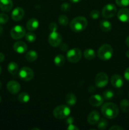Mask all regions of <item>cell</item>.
I'll list each match as a JSON object with an SVG mask.
<instances>
[{
  "label": "cell",
  "instance_id": "6da1fadb",
  "mask_svg": "<svg viewBox=\"0 0 129 130\" xmlns=\"http://www.w3.org/2000/svg\"><path fill=\"white\" fill-rule=\"evenodd\" d=\"M101 112L108 119H114L119 114V108L115 104L108 102L104 104L101 108Z\"/></svg>",
  "mask_w": 129,
  "mask_h": 130
},
{
  "label": "cell",
  "instance_id": "7a4b0ae2",
  "mask_svg": "<svg viewBox=\"0 0 129 130\" xmlns=\"http://www.w3.org/2000/svg\"><path fill=\"white\" fill-rule=\"evenodd\" d=\"M87 26V20L84 17H77L72 19L70 23V27L75 32H80L86 29Z\"/></svg>",
  "mask_w": 129,
  "mask_h": 130
},
{
  "label": "cell",
  "instance_id": "3957f363",
  "mask_svg": "<svg viewBox=\"0 0 129 130\" xmlns=\"http://www.w3.org/2000/svg\"><path fill=\"white\" fill-rule=\"evenodd\" d=\"M113 50L111 46L108 44H102L98 50L97 55L102 60H108L112 57Z\"/></svg>",
  "mask_w": 129,
  "mask_h": 130
},
{
  "label": "cell",
  "instance_id": "277c9868",
  "mask_svg": "<svg viewBox=\"0 0 129 130\" xmlns=\"http://www.w3.org/2000/svg\"><path fill=\"white\" fill-rule=\"evenodd\" d=\"M70 114V109L67 105H61L53 110V116L58 119H63Z\"/></svg>",
  "mask_w": 129,
  "mask_h": 130
},
{
  "label": "cell",
  "instance_id": "5b68a950",
  "mask_svg": "<svg viewBox=\"0 0 129 130\" xmlns=\"http://www.w3.org/2000/svg\"><path fill=\"white\" fill-rule=\"evenodd\" d=\"M67 58L71 63H77L82 58V52L78 48H72L67 52Z\"/></svg>",
  "mask_w": 129,
  "mask_h": 130
},
{
  "label": "cell",
  "instance_id": "8992f818",
  "mask_svg": "<svg viewBox=\"0 0 129 130\" xmlns=\"http://www.w3.org/2000/svg\"><path fill=\"white\" fill-rule=\"evenodd\" d=\"M18 76L23 81H29L34 78V72L30 67H22L19 71Z\"/></svg>",
  "mask_w": 129,
  "mask_h": 130
},
{
  "label": "cell",
  "instance_id": "52a82bcc",
  "mask_svg": "<svg viewBox=\"0 0 129 130\" xmlns=\"http://www.w3.org/2000/svg\"><path fill=\"white\" fill-rule=\"evenodd\" d=\"M109 81L108 76L105 72H99L95 77V85L98 88H104L108 85Z\"/></svg>",
  "mask_w": 129,
  "mask_h": 130
},
{
  "label": "cell",
  "instance_id": "ba28073f",
  "mask_svg": "<svg viewBox=\"0 0 129 130\" xmlns=\"http://www.w3.org/2000/svg\"><path fill=\"white\" fill-rule=\"evenodd\" d=\"M26 34V31L24 27L21 25H15L10 31V35L14 39H19L22 38Z\"/></svg>",
  "mask_w": 129,
  "mask_h": 130
},
{
  "label": "cell",
  "instance_id": "9c48e42d",
  "mask_svg": "<svg viewBox=\"0 0 129 130\" xmlns=\"http://www.w3.org/2000/svg\"><path fill=\"white\" fill-rule=\"evenodd\" d=\"M61 41L62 37L60 34L56 31L51 32L48 36V42L51 46L53 47H58L61 43Z\"/></svg>",
  "mask_w": 129,
  "mask_h": 130
},
{
  "label": "cell",
  "instance_id": "30bf717a",
  "mask_svg": "<svg viewBox=\"0 0 129 130\" xmlns=\"http://www.w3.org/2000/svg\"><path fill=\"white\" fill-rule=\"evenodd\" d=\"M117 9L113 4H108L105 5L102 10V15L104 18L106 19H110L113 17L115 14L116 13Z\"/></svg>",
  "mask_w": 129,
  "mask_h": 130
},
{
  "label": "cell",
  "instance_id": "8fae6325",
  "mask_svg": "<svg viewBox=\"0 0 129 130\" xmlns=\"http://www.w3.org/2000/svg\"><path fill=\"white\" fill-rule=\"evenodd\" d=\"M7 90L11 94H17L20 91V89H21V86H20V84L15 81H10L7 83Z\"/></svg>",
  "mask_w": 129,
  "mask_h": 130
},
{
  "label": "cell",
  "instance_id": "7c38bea8",
  "mask_svg": "<svg viewBox=\"0 0 129 130\" xmlns=\"http://www.w3.org/2000/svg\"><path fill=\"white\" fill-rule=\"evenodd\" d=\"M25 11L21 7H16L13 10L11 13V18L14 21H20L24 17Z\"/></svg>",
  "mask_w": 129,
  "mask_h": 130
},
{
  "label": "cell",
  "instance_id": "4fadbf2b",
  "mask_svg": "<svg viewBox=\"0 0 129 130\" xmlns=\"http://www.w3.org/2000/svg\"><path fill=\"white\" fill-rule=\"evenodd\" d=\"M104 102V98L101 95L96 94V95H92L89 98V104L92 106L99 107L102 105Z\"/></svg>",
  "mask_w": 129,
  "mask_h": 130
},
{
  "label": "cell",
  "instance_id": "5bb4252c",
  "mask_svg": "<svg viewBox=\"0 0 129 130\" xmlns=\"http://www.w3.org/2000/svg\"><path fill=\"white\" fill-rule=\"evenodd\" d=\"M118 19L122 22H129V9L121 8L117 13Z\"/></svg>",
  "mask_w": 129,
  "mask_h": 130
},
{
  "label": "cell",
  "instance_id": "9a60e30c",
  "mask_svg": "<svg viewBox=\"0 0 129 130\" xmlns=\"http://www.w3.org/2000/svg\"><path fill=\"white\" fill-rule=\"evenodd\" d=\"M111 83L114 87L120 88L123 85V79L119 74H114L111 77Z\"/></svg>",
  "mask_w": 129,
  "mask_h": 130
},
{
  "label": "cell",
  "instance_id": "2e32d148",
  "mask_svg": "<svg viewBox=\"0 0 129 130\" xmlns=\"http://www.w3.org/2000/svg\"><path fill=\"white\" fill-rule=\"evenodd\" d=\"M100 119L99 113L96 110H93L89 113L87 117V122L91 125H94L97 124Z\"/></svg>",
  "mask_w": 129,
  "mask_h": 130
},
{
  "label": "cell",
  "instance_id": "e0dca14e",
  "mask_svg": "<svg viewBox=\"0 0 129 130\" xmlns=\"http://www.w3.org/2000/svg\"><path fill=\"white\" fill-rule=\"evenodd\" d=\"M13 50L16 53L22 54L27 50V45L23 41H17L14 44Z\"/></svg>",
  "mask_w": 129,
  "mask_h": 130
},
{
  "label": "cell",
  "instance_id": "ac0fdd59",
  "mask_svg": "<svg viewBox=\"0 0 129 130\" xmlns=\"http://www.w3.org/2000/svg\"><path fill=\"white\" fill-rule=\"evenodd\" d=\"M12 0H0V9L4 12H8L13 7Z\"/></svg>",
  "mask_w": 129,
  "mask_h": 130
},
{
  "label": "cell",
  "instance_id": "d6986e66",
  "mask_svg": "<svg viewBox=\"0 0 129 130\" xmlns=\"http://www.w3.org/2000/svg\"><path fill=\"white\" fill-rule=\"evenodd\" d=\"M39 21L35 18H32L27 22L26 27L30 31H34L39 27Z\"/></svg>",
  "mask_w": 129,
  "mask_h": 130
},
{
  "label": "cell",
  "instance_id": "ffe728a7",
  "mask_svg": "<svg viewBox=\"0 0 129 130\" xmlns=\"http://www.w3.org/2000/svg\"><path fill=\"white\" fill-rule=\"evenodd\" d=\"M64 99H65L66 103L70 106H73V105H75L76 102H77V97L74 94L72 93H70L66 95Z\"/></svg>",
  "mask_w": 129,
  "mask_h": 130
},
{
  "label": "cell",
  "instance_id": "44dd1931",
  "mask_svg": "<svg viewBox=\"0 0 129 130\" xmlns=\"http://www.w3.org/2000/svg\"><path fill=\"white\" fill-rule=\"evenodd\" d=\"M100 28L104 32H109L111 30L112 28L111 22L107 20H102L100 22L99 24Z\"/></svg>",
  "mask_w": 129,
  "mask_h": 130
},
{
  "label": "cell",
  "instance_id": "7402d4cb",
  "mask_svg": "<svg viewBox=\"0 0 129 130\" xmlns=\"http://www.w3.org/2000/svg\"><path fill=\"white\" fill-rule=\"evenodd\" d=\"M83 57L85 59L91 60L96 57V52L92 48H87L83 52Z\"/></svg>",
  "mask_w": 129,
  "mask_h": 130
},
{
  "label": "cell",
  "instance_id": "603a6c76",
  "mask_svg": "<svg viewBox=\"0 0 129 130\" xmlns=\"http://www.w3.org/2000/svg\"><path fill=\"white\" fill-rule=\"evenodd\" d=\"M8 71L11 74L15 75L18 71V66L15 62H10L8 65Z\"/></svg>",
  "mask_w": 129,
  "mask_h": 130
},
{
  "label": "cell",
  "instance_id": "cb8c5ba5",
  "mask_svg": "<svg viewBox=\"0 0 129 130\" xmlns=\"http://www.w3.org/2000/svg\"><path fill=\"white\" fill-rule=\"evenodd\" d=\"M37 57V53L34 50H30L25 55V58L29 62H34V61L36 60Z\"/></svg>",
  "mask_w": 129,
  "mask_h": 130
},
{
  "label": "cell",
  "instance_id": "d4e9b609",
  "mask_svg": "<svg viewBox=\"0 0 129 130\" xmlns=\"http://www.w3.org/2000/svg\"><path fill=\"white\" fill-rule=\"evenodd\" d=\"M64 62H65V58L64 56L62 55L59 54L54 57V63L56 66L61 67L64 64Z\"/></svg>",
  "mask_w": 129,
  "mask_h": 130
},
{
  "label": "cell",
  "instance_id": "484cf974",
  "mask_svg": "<svg viewBox=\"0 0 129 130\" xmlns=\"http://www.w3.org/2000/svg\"><path fill=\"white\" fill-rule=\"evenodd\" d=\"M18 100L21 103H27L30 100V96L26 92H22L18 96Z\"/></svg>",
  "mask_w": 129,
  "mask_h": 130
},
{
  "label": "cell",
  "instance_id": "4316f807",
  "mask_svg": "<svg viewBox=\"0 0 129 130\" xmlns=\"http://www.w3.org/2000/svg\"><path fill=\"white\" fill-rule=\"evenodd\" d=\"M120 109L123 112L129 111V100L127 99H123L120 102Z\"/></svg>",
  "mask_w": 129,
  "mask_h": 130
},
{
  "label": "cell",
  "instance_id": "83f0119b",
  "mask_svg": "<svg viewBox=\"0 0 129 130\" xmlns=\"http://www.w3.org/2000/svg\"><path fill=\"white\" fill-rule=\"evenodd\" d=\"M114 95H115V93L112 90H108L104 91L102 93V97L105 100H111V99H113Z\"/></svg>",
  "mask_w": 129,
  "mask_h": 130
},
{
  "label": "cell",
  "instance_id": "f1b7e54d",
  "mask_svg": "<svg viewBox=\"0 0 129 130\" xmlns=\"http://www.w3.org/2000/svg\"><path fill=\"white\" fill-rule=\"evenodd\" d=\"M108 121L105 119H101V120L99 119V121H98V124H97V128L99 129L103 130L105 129L108 126Z\"/></svg>",
  "mask_w": 129,
  "mask_h": 130
},
{
  "label": "cell",
  "instance_id": "f546056e",
  "mask_svg": "<svg viewBox=\"0 0 129 130\" xmlns=\"http://www.w3.org/2000/svg\"><path fill=\"white\" fill-rule=\"evenodd\" d=\"M25 39L29 43H33L36 40V35L33 32H28L25 34Z\"/></svg>",
  "mask_w": 129,
  "mask_h": 130
},
{
  "label": "cell",
  "instance_id": "4dcf8cb0",
  "mask_svg": "<svg viewBox=\"0 0 129 130\" xmlns=\"http://www.w3.org/2000/svg\"><path fill=\"white\" fill-rule=\"evenodd\" d=\"M58 22L59 24L63 26H66L68 24V19L66 15H60L58 18Z\"/></svg>",
  "mask_w": 129,
  "mask_h": 130
},
{
  "label": "cell",
  "instance_id": "1f68e13d",
  "mask_svg": "<svg viewBox=\"0 0 129 130\" xmlns=\"http://www.w3.org/2000/svg\"><path fill=\"white\" fill-rule=\"evenodd\" d=\"M116 5L121 7H125L129 5V0H115Z\"/></svg>",
  "mask_w": 129,
  "mask_h": 130
},
{
  "label": "cell",
  "instance_id": "d6a6232c",
  "mask_svg": "<svg viewBox=\"0 0 129 130\" xmlns=\"http://www.w3.org/2000/svg\"><path fill=\"white\" fill-rule=\"evenodd\" d=\"M100 16V12L96 10H93L90 13V17L94 20H96Z\"/></svg>",
  "mask_w": 129,
  "mask_h": 130
},
{
  "label": "cell",
  "instance_id": "836d02e7",
  "mask_svg": "<svg viewBox=\"0 0 129 130\" xmlns=\"http://www.w3.org/2000/svg\"><path fill=\"white\" fill-rule=\"evenodd\" d=\"M8 16L5 13H0V24H5L8 21Z\"/></svg>",
  "mask_w": 129,
  "mask_h": 130
},
{
  "label": "cell",
  "instance_id": "e575fe53",
  "mask_svg": "<svg viewBox=\"0 0 129 130\" xmlns=\"http://www.w3.org/2000/svg\"><path fill=\"white\" fill-rule=\"evenodd\" d=\"M71 8V5L68 3H64L61 6V10L63 11H68Z\"/></svg>",
  "mask_w": 129,
  "mask_h": 130
},
{
  "label": "cell",
  "instance_id": "d590c367",
  "mask_svg": "<svg viewBox=\"0 0 129 130\" xmlns=\"http://www.w3.org/2000/svg\"><path fill=\"white\" fill-rule=\"evenodd\" d=\"M49 29L51 32L56 31L58 29V25L55 22H51L49 25Z\"/></svg>",
  "mask_w": 129,
  "mask_h": 130
},
{
  "label": "cell",
  "instance_id": "8d00e7d4",
  "mask_svg": "<svg viewBox=\"0 0 129 130\" xmlns=\"http://www.w3.org/2000/svg\"><path fill=\"white\" fill-rule=\"evenodd\" d=\"M59 46L62 52H66V51L68 50V44H66V43H61V44H59Z\"/></svg>",
  "mask_w": 129,
  "mask_h": 130
},
{
  "label": "cell",
  "instance_id": "74e56055",
  "mask_svg": "<svg viewBox=\"0 0 129 130\" xmlns=\"http://www.w3.org/2000/svg\"><path fill=\"white\" fill-rule=\"evenodd\" d=\"M124 77L126 81H129V67L126 69L125 72H124Z\"/></svg>",
  "mask_w": 129,
  "mask_h": 130
},
{
  "label": "cell",
  "instance_id": "f35d334b",
  "mask_svg": "<svg viewBox=\"0 0 129 130\" xmlns=\"http://www.w3.org/2000/svg\"><path fill=\"white\" fill-rule=\"evenodd\" d=\"M67 129L68 130H78V127L76 126L75 125L73 124H70L68 125V128H67Z\"/></svg>",
  "mask_w": 129,
  "mask_h": 130
},
{
  "label": "cell",
  "instance_id": "ab89813d",
  "mask_svg": "<svg viewBox=\"0 0 129 130\" xmlns=\"http://www.w3.org/2000/svg\"><path fill=\"white\" fill-rule=\"evenodd\" d=\"M110 130H123V128H121V127L120 126L115 125L111 126V128H110Z\"/></svg>",
  "mask_w": 129,
  "mask_h": 130
},
{
  "label": "cell",
  "instance_id": "60d3db41",
  "mask_svg": "<svg viewBox=\"0 0 129 130\" xmlns=\"http://www.w3.org/2000/svg\"><path fill=\"white\" fill-rule=\"evenodd\" d=\"M73 121H73V118H72V117H70V118H68V119L67 120V123L68 125L70 124H73Z\"/></svg>",
  "mask_w": 129,
  "mask_h": 130
},
{
  "label": "cell",
  "instance_id": "b9f144b4",
  "mask_svg": "<svg viewBox=\"0 0 129 130\" xmlns=\"http://www.w3.org/2000/svg\"><path fill=\"white\" fill-rule=\"evenodd\" d=\"M4 60H5V55H4L3 53L0 52V63L3 62Z\"/></svg>",
  "mask_w": 129,
  "mask_h": 130
},
{
  "label": "cell",
  "instance_id": "7bdbcfd3",
  "mask_svg": "<svg viewBox=\"0 0 129 130\" xmlns=\"http://www.w3.org/2000/svg\"><path fill=\"white\" fill-rule=\"evenodd\" d=\"M88 91H90V92H93V91H95L94 87V86H89V88H88Z\"/></svg>",
  "mask_w": 129,
  "mask_h": 130
},
{
  "label": "cell",
  "instance_id": "ee69618b",
  "mask_svg": "<svg viewBox=\"0 0 129 130\" xmlns=\"http://www.w3.org/2000/svg\"><path fill=\"white\" fill-rule=\"evenodd\" d=\"M125 43H126V46H127L129 48V36H128L127 38H126V41H125Z\"/></svg>",
  "mask_w": 129,
  "mask_h": 130
},
{
  "label": "cell",
  "instance_id": "f6af8a7d",
  "mask_svg": "<svg viewBox=\"0 0 129 130\" xmlns=\"http://www.w3.org/2000/svg\"><path fill=\"white\" fill-rule=\"evenodd\" d=\"M70 1L72 3H77L80 2V1H81L82 0H70Z\"/></svg>",
  "mask_w": 129,
  "mask_h": 130
},
{
  "label": "cell",
  "instance_id": "bcb514c9",
  "mask_svg": "<svg viewBox=\"0 0 129 130\" xmlns=\"http://www.w3.org/2000/svg\"><path fill=\"white\" fill-rule=\"evenodd\" d=\"M3 29L2 26H1V24H0V36H1V34L3 33Z\"/></svg>",
  "mask_w": 129,
  "mask_h": 130
},
{
  "label": "cell",
  "instance_id": "7dc6e473",
  "mask_svg": "<svg viewBox=\"0 0 129 130\" xmlns=\"http://www.w3.org/2000/svg\"><path fill=\"white\" fill-rule=\"evenodd\" d=\"M126 56L129 58V50H128L126 52Z\"/></svg>",
  "mask_w": 129,
  "mask_h": 130
},
{
  "label": "cell",
  "instance_id": "c3c4849f",
  "mask_svg": "<svg viewBox=\"0 0 129 130\" xmlns=\"http://www.w3.org/2000/svg\"><path fill=\"white\" fill-rule=\"evenodd\" d=\"M1 86H2V84H1V81H0V90H1Z\"/></svg>",
  "mask_w": 129,
  "mask_h": 130
},
{
  "label": "cell",
  "instance_id": "681fc988",
  "mask_svg": "<svg viewBox=\"0 0 129 130\" xmlns=\"http://www.w3.org/2000/svg\"><path fill=\"white\" fill-rule=\"evenodd\" d=\"M1 66H0V74H1Z\"/></svg>",
  "mask_w": 129,
  "mask_h": 130
},
{
  "label": "cell",
  "instance_id": "f907efd6",
  "mask_svg": "<svg viewBox=\"0 0 129 130\" xmlns=\"http://www.w3.org/2000/svg\"><path fill=\"white\" fill-rule=\"evenodd\" d=\"M1 102V96H0V102Z\"/></svg>",
  "mask_w": 129,
  "mask_h": 130
},
{
  "label": "cell",
  "instance_id": "816d5d0a",
  "mask_svg": "<svg viewBox=\"0 0 129 130\" xmlns=\"http://www.w3.org/2000/svg\"><path fill=\"white\" fill-rule=\"evenodd\" d=\"M128 97H129V93H128Z\"/></svg>",
  "mask_w": 129,
  "mask_h": 130
}]
</instances>
